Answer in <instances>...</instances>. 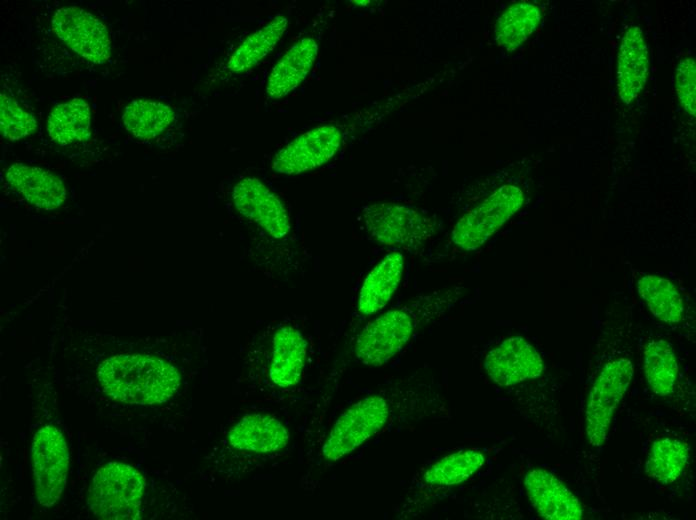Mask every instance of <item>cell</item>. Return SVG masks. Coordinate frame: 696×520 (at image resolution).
Wrapping results in <instances>:
<instances>
[{
  "label": "cell",
  "mask_w": 696,
  "mask_h": 520,
  "mask_svg": "<svg viewBox=\"0 0 696 520\" xmlns=\"http://www.w3.org/2000/svg\"><path fill=\"white\" fill-rule=\"evenodd\" d=\"M361 218L372 240L403 249H418L439 229L438 221L428 213L396 203L368 205L363 208Z\"/></svg>",
  "instance_id": "cell-2"
},
{
  "label": "cell",
  "mask_w": 696,
  "mask_h": 520,
  "mask_svg": "<svg viewBox=\"0 0 696 520\" xmlns=\"http://www.w3.org/2000/svg\"><path fill=\"white\" fill-rule=\"evenodd\" d=\"M649 50L642 30L631 26L622 36L617 56V90L629 105L643 90L649 73Z\"/></svg>",
  "instance_id": "cell-14"
},
{
  "label": "cell",
  "mask_w": 696,
  "mask_h": 520,
  "mask_svg": "<svg viewBox=\"0 0 696 520\" xmlns=\"http://www.w3.org/2000/svg\"><path fill=\"white\" fill-rule=\"evenodd\" d=\"M404 271V256L398 251L388 253L366 276L360 289L358 311L372 315L392 298Z\"/></svg>",
  "instance_id": "cell-19"
},
{
  "label": "cell",
  "mask_w": 696,
  "mask_h": 520,
  "mask_svg": "<svg viewBox=\"0 0 696 520\" xmlns=\"http://www.w3.org/2000/svg\"><path fill=\"white\" fill-rule=\"evenodd\" d=\"M174 112L166 104L150 100H134L123 113L122 122L127 131L139 138H154L173 121Z\"/></svg>",
  "instance_id": "cell-26"
},
{
  "label": "cell",
  "mask_w": 696,
  "mask_h": 520,
  "mask_svg": "<svg viewBox=\"0 0 696 520\" xmlns=\"http://www.w3.org/2000/svg\"><path fill=\"white\" fill-rule=\"evenodd\" d=\"M416 327L413 308L391 309L364 327L356 340L355 355L364 365L381 366L405 347Z\"/></svg>",
  "instance_id": "cell-6"
},
{
  "label": "cell",
  "mask_w": 696,
  "mask_h": 520,
  "mask_svg": "<svg viewBox=\"0 0 696 520\" xmlns=\"http://www.w3.org/2000/svg\"><path fill=\"white\" fill-rule=\"evenodd\" d=\"M541 19L542 11L538 5L528 1L513 3L496 21L495 42L507 51H514L536 31Z\"/></svg>",
  "instance_id": "cell-20"
},
{
  "label": "cell",
  "mask_w": 696,
  "mask_h": 520,
  "mask_svg": "<svg viewBox=\"0 0 696 520\" xmlns=\"http://www.w3.org/2000/svg\"><path fill=\"white\" fill-rule=\"evenodd\" d=\"M675 87L678 99L685 112L696 115V64L693 58L686 57L677 65Z\"/></svg>",
  "instance_id": "cell-29"
},
{
  "label": "cell",
  "mask_w": 696,
  "mask_h": 520,
  "mask_svg": "<svg viewBox=\"0 0 696 520\" xmlns=\"http://www.w3.org/2000/svg\"><path fill=\"white\" fill-rule=\"evenodd\" d=\"M0 127L3 137L16 141L32 134L37 123L34 116L11 97L0 95Z\"/></svg>",
  "instance_id": "cell-28"
},
{
  "label": "cell",
  "mask_w": 696,
  "mask_h": 520,
  "mask_svg": "<svg viewBox=\"0 0 696 520\" xmlns=\"http://www.w3.org/2000/svg\"><path fill=\"white\" fill-rule=\"evenodd\" d=\"M342 134L334 125L315 127L281 148L271 167L276 173L297 175L326 164L340 148Z\"/></svg>",
  "instance_id": "cell-10"
},
{
  "label": "cell",
  "mask_w": 696,
  "mask_h": 520,
  "mask_svg": "<svg viewBox=\"0 0 696 520\" xmlns=\"http://www.w3.org/2000/svg\"><path fill=\"white\" fill-rule=\"evenodd\" d=\"M6 180L29 203L41 209H56L66 198L60 179L39 167L15 163L8 168Z\"/></svg>",
  "instance_id": "cell-17"
},
{
  "label": "cell",
  "mask_w": 696,
  "mask_h": 520,
  "mask_svg": "<svg viewBox=\"0 0 696 520\" xmlns=\"http://www.w3.org/2000/svg\"><path fill=\"white\" fill-rule=\"evenodd\" d=\"M524 203L520 187L505 184L468 211L454 225L452 243L464 251L480 248Z\"/></svg>",
  "instance_id": "cell-4"
},
{
  "label": "cell",
  "mask_w": 696,
  "mask_h": 520,
  "mask_svg": "<svg viewBox=\"0 0 696 520\" xmlns=\"http://www.w3.org/2000/svg\"><path fill=\"white\" fill-rule=\"evenodd\" d=\"M52 29L72 51L97 64L111 55V41L105 25L94 15L76 7L59 8L52 18Z\"/></svg>",
  "instance_id": "cell-9"
},
{
  "label": "cell",
  "mask_w": 696,
  "mask_h": 520,
  "mask_svg": "<svg viewBox=\"0 0 696 520\" xmlns=\"http://www.w3.org/2000/svg\"><path fill=\"white\" fill-rule=\"evenodd\" d=\"M644 372L652 391L669 395L675 388L678 365L671 345L663 339L650 340L644 351Z\"/></svg>",
  "instance_id": "cell-24"
},
{
  "label": "cell",
  "mask_w": 696,
  "mask_h": 520,
  "mask_svg": "<svg viewBox=\"0 0 696 520\" xmlns=\"http://www.w3.org/2000/svg\"><path fill=\"white\" fill-rule=\"evenodd\" d=\"M388 416V404L380 396L354 403L334 423L322 448L324 458L337 461L354 451L383 428Z\"/></svg>",
  "instance_id": "cell-7"
},
{
  "label": "cell",
  "mask_w": 696,
  "mask_h": 520,
  "mask_svg": "<svg viewBox=\"0 0 696 520\" xmlns=\"http://www.w3.org/2000/svg\"><path fill=\"white\" fill-rule=\"evenodd\" d=\"M287 25L288 19L278 15L263 28L249 35L230 57L229 70L243 73L257 65L273 50L286 31Z\"/></svg>",
  "instance_id": "cell-21"
},
{
  "label": "cell",
  "mask_w": 696,
  "mask_h": 520,
  "mask_svg": "<svg viewBox=\"0 0 696 520\" xmlns=\"http://www.w3.org/2000/svg\"><path fill=\"white\" fill-rule=\"evenodd\" d=\"M289 432L276 418L260 413L243 416L229 431L228 441L240 451L272 453L285 448Z\"/></svg>",
  "instance_id": "cell-15"
},
{
  "label": "cell",
  "mask_w": 696,
  "mask_h": 520,
  "mask_svg": "<svg viewBox=\"0 0 696 520\" xmlns=\"http://www.w3.org/2000/svg\"><path fill=\"white\" fill-rule=\"evenodd\" d=\"M232 201L237 211L260 226L275 239L290 234L288 212L281 199L255 177L241 179L233 188Z\"/></svg>",
  "instance_id": "cell-11"
},
{
  "label": "cell",
  "mask_w": 696,
  "mask_h": 520,
  "mask_svg": "<svg viewBox=\"0 0 696 520\" xmlns=\"http://www.w3.org/2000/svg\"><path fill=\"white\" fill-rule=\"evenodd\" d=\"M638 293L651 313L665 323H677L684 311L683 299L676 287L656 275H644L637 282Z\"/></svg>",
  "instance_id": "cell-23"
},
{
  "label": "cell",
  "mask_w": 696,
  "mask_h": 520,
  "mask_svg": "<svg viewBox=\"0 0 696 520\" xmlns=\"http://www.w3.org/2000/svg\"><path fill=\"white\" fill-rule=\"evenodd\" d=\"M527 495L539 515L548 520H578L583 509L576 496L551 472L537 468L524 478Z\"/></svg>",
  "instance_id": "cell-13"
},
{
  "label": "cell",
  "mask_w": 696,
  "mask_h": 520,
  "mask_svg": "<svg viewBox=\"0 0 696 520\" xmlns=\"http://www.w3.org/2000/svg\"><path fill=\"white\" fill-rule=\"evenodd\" d=\"M144 487V478L137 469L111 462L95 474L88 504L93 514L101 519H138Z\"/></svg>",
  "instance_id": "cell-3"
},
{
  "label": "cell",
  "mask_w": 696,
  "mask_h": 520,
  "mask_svg": "<svg viewBox=\"0 0 696 520\" xmlns=\"http://www.w3.org/2000/svg\"><path fill=\"white\" fill-rule=\"evenodd\" d=\"M484 368L493 382L513 386L539 377L543 361L536 349L524 338L510 337L489 351Z\"/></svg>",
  "instance_id": "cell-12"
},
{
  "label": "cell",
  "mask_w": 696,
  "mask_h": 520,
  "mask_svg": "<svg viewBox=\"0 0 696 520\" xmlns=\"http://www.w3.org/2000/svg\"><path fill=\"white\" fill-rule=\"evenodd\" d=\"M317 55L318 44L313 38H303L293 45L269 74L267 97L280 99L294 90L310 72Z\"/></svg>",
  "instance_id": "cell-18"
},
{
  "label": "cell",
  "mask_w": 696,
  "mask_h": 520,
  "mask_svg": "<svg viewBox=\"0 0 696 520\" xmlns=\"http://www.w3.org/2000/svg\"><path fill=\"white\" fill-rule=\"evenodd\" d=\"M632 376V362L619 358L609 361L593 383L585 409L586 435L593 447L604 444L614 412L626 393Z\"/></svg>",
  "instance_id": "cell-5"
},
{
  "label": "cell",
  "mask_w": 696,
  "mask_h": 520,
  "mask_svg": "<svg viewBox=\"0 0 696 520\" xmlns=\"http://www.w3.org/2000/svg\"><path fill=\"white\" fill-rule=\"evenodd\" d=\"M31 462L37 498L41 505L51 507L65 488L69 463L68 448L60 430L46 425L37 431L31 446Z\"/></svg>",
  "instance_id": "cell-8"
},
{
  "label": "cell",
  "mask_w": 696,
  "mask_h": 520,
  "mask_svg": "<svg viewBox=\"0 0 696 520\" xmlns=\"http://www.w3.org/2000/svg\"><path fill=\"white\" fill-rule=\"evenodd\" d=\"M485 462L483 453L464 450L447 455L435 462L425 473L424 481L434 486H453L466 481Z\"/></svg>",
  "instance_id": "cell-27"
},
{
  "label": "cell",
  "mask_w": 696,
  "mask_h": 520,
  "mask_svg": "<svg viewBox=\"0 0 696 520\" xmlns=\"http://www.w3.org/2000/svg\"><path fill=\"white\" fill-rule=\"evenodd\" d=\"M307 341L290 325L280 327L273 336L269 368L271 381L280 388L295 386L303 373Z\"/></svg>",
  "instance_id": "cell-16"
},
{
  "label": "cell",
  "mask_w": 696,
  "mask_h": 520,
  "mask_svg": "<svg viewBox=\"0 0 696 520\" xmlns=\"http://www.w3.org/2000/svg\"><path fill=\"white\" fill-rule=\"evenodd\" d=\"M689 458L686 443L670 437L656 440L648 455L646 474L662 484L676 481L683 473Z\"/></svg>",
  "instance_id": "cell-25"
},
{
  "label": "cell",
  "mask_w": 696,
  "mask_h": 520,
  "mask_svg": "<svg viewBox=\"0 0 696 520\" xmlns=\"http://www.w3.org/2000/svg\"><path fill=\"white\" fill-rule=\"evenodd\" d=\"M90 107L82 99H72L57 105L50 113L47 131L55 142L66 145L85 141L89 137Z\"/></svg>",
  "instance_id": "cell-22"
},
{
  "label": "cell",
  "mask_w": 696,
  "mask_h": 520,
  "mask_svg": "<svg viewBox=\"0 0 696 520\" xmlns=\"http://www.w3.org/2000/svg\"><path fill=\"white\" fill-rule=\"evenodd\" d=\"M98 379L112 399L138 405L168 401L181 380L174 366L145 355H118L106 359L98 368Z\"/></svg>",
  "instance_id": "cell-1"
}]
</instances>
